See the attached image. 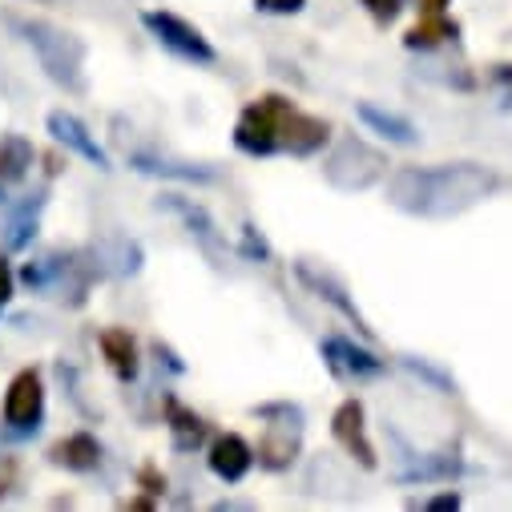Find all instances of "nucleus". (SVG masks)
Masks as SVG:
<instances>
[{"mask_svg": "<svg viewBox=\"0 0 512 512\" xmlns=\"http://www.w3.org/2000/svg\"><path fill=\"white\" fill-rule=\"evenodd\" d=\"M97 343H101V355L109 359V367H113L121 379H134V375H138V347H134V335H130V331L105 327Z\"/></svg>", "mask_w": 512, "mask_h": 512, "instance_id": "f8f14e48", "label": "nucleus"}, {"mask_svg": "<svg viewBox=\"0 0 512 512\" xmlns=\"http://www.w3.org/2000/svg\"><path fill=\"white\" fill-rule=\"evenodd\" d=\"M323 142H327V121L307 117V113H299V109H287V113H283L279 150H291V154H315Z\"/></svg>", "mask_w": 512, "mask_h": 512, "instance_id": "6e6552de", "label": "nucleus"}, {"mask_svg": "<svg viewBox=\"0 0 512 512\" xmlns=\"http://www.w3.org/2000/svg\"><path fill=\"white\" fill-rule=\"evenodd\" d=\"M363 5L375 21H396V13H400V0H363Z\"/></svg>", "mask_w": 512, "mask_h": 512, "instance_id": "412c9836", "label": "nucleus"}, {"mask_svg": "<svg viewBox=\"0 0 512 512\" xmlns=\"http://www.w3.org/2000/svg\"><path fill=\"white\" fill-rule=\"evenodd\" d=\"M9 295H13V271H9L5 259H0V307L9 303Z\"/></svg>", "mask_w": 512, "mask_h": 512, "instance_id": "b1692460", "label": "nucleus"}, {"mask_svg": "<svg viewBox=\"0 0 512 512\" xmlns=\"http://www.w3.org/2000/svg\"><path fill=\"white\" fill-rule=\"evenodd\" d=\"M327 359L335 371H347V375H379L383 371V363L371 351H363L347 339H327Z\"/></svg>", "mask_w": 512, "mask_h": 512, "instance_id": "4468645a", "label": "nucleus"}, {"mask_svg": "<svg viewBox=\"0 0 512 512\" xmlns=\"http://www.w3.org/2000/svg\"><path fill=\"white\" fill-rule=\"evenodd\" d=\"M323 174H327V182L339 186V190H367V186H375L383 174H388V158H383L379 150H371L367 142L347 138V142H339L335 154L327 158Z\"/></svg>", "mask_w": 512, "mask_h": 512, "instance_id": "7ed1b4c3", "label": "nucleus"}, {"mask_svg": "<svg viewBox=\"0 0 512 512\" xmlns=\"http://www.w3.org/2000/svg\"><path fill=\"white\" fill-rule=\"evenodd\" d=\"M49 134L61 142V146H69V150H77L85 162H93L97 170H109V158H105V150L89 138V130L73 117V113H49Z\"/></svg>", "mask_w": 512, "mask_h": 512, "instance_id": "1a4fd4ad", "label": "nucleus"}, {"mask_svg": "<svg viewBox=\"0 0 512 512\" xmlns=\"http://www.w3.org/2000/svg\"><path fill=\"white\" fill-rule=\"evenodd\" d=\"M444 5H448V0H420V9H424V13H440Z\"/></svg>", "mask_w": 512, "mask_h": 512, "instance_id": "393cba45", "label": "nucleus"}, {"mask_svg": "<svg viewBox=\"0 0 512 512\" xmlns=\"http://www.w3.org/2000/svg\"><path fill=\"white\" fill-rule=\"evenodd\" d=\"M291 105L283 97H263L246 105V113L238 117V130H234V142L238 150L246 154H275L279 150V130H283V113Z\"/></svg>", "mask_w": 512, "mask_h": 512, "instance_id": "20e7f679", "label": "nucleus"}, {"mask_svg": "<svg viewBox=\"0 0 512 512\" xmlns=\"http://www.w3.org/2000/svg\"><path fill=\"white\" fill-rule=\"evenodd\" d=\"M331 436H335L363 468H375V448L367 444V432H363V404H359V400L339 404V412L331 416Z\"/></svg>", "mask_w": 512, "mask_h": 512, "instance_id": "0eeeda50", "label": "nucleus"}, {"mask_svg": "<svg viewBox=\"0 0 512 512\" xmlns=\"http://www.w3.org/2000/svg\"><path fill=\"white\" fill-rule=\"evenodd\" d=\"M45 416V388H41V371L37 367H25L13 375L9 392H5V424L29 432L37 428Z\"/></svg>", "mask_w": 512, "mask_h": 512, "instance_id": "39448f33", "label": "nucleus"}, {"mask_svg": "<svg viewBox=\"0 0 512 512\" xmlns=\"http://www.w3.org/2000/svg\"><path fill=\"white\" fill-rule=\"evenodd\" d=\"M254 5H259L263 13H299L307 0H254Z\"/></svg>", "mask_w": 512, "mask_h": 512, "instance_id": "4be33fe9", "label": "nucleus"}, {"mask_svg": "<svg viewBox=\"0 0 512 512\" xmlns=\"http://www.w3.org/2000/svg\"><path fill=\"white\" fill-rule=\"evenodd\" d=\"M460 504V496H440V500H432V508H456Z\"/></svg>", "mask_w": 512, "mask_h": 512, "instance_id": "a878e982", "label": "nucleus"}, {"mask_svg": "<svg viewBox=\"0 0 512 512\" xmlns=\"http://www.w3.org/2000/svg\"><path fill=\"white\" fill-rule=\"evenodd\" d=\"M33 166V146L25 138H0V182H17Z\"/></svg>", "mask_w": 512, "mask_h": 512, "instance_id": "dca6fc26", "label": "nucleus"}, {"mask_svg": "<svg viewBox=\"0 0 512 512\" xmlns=\"http://www.w3.org/2000/svg\"><path fill=\"white\" fill-rule=\"evenodd\" d=\"M17 484V460L13 456H0V496Z\"/></svg>", "mask_w": 512, "mask_h": 512, "instance_id": "5701e85b", "label": "nucleus"}, {"mask_svg": "<svg viewBox=\"0 0 512 512\" xmlns=\"http://www.w3.org/2000/svg\"><path fill=\"white\" fill-rule=\"evenodd\" d=\"M452 37H456V25L452 21H444L440 13H424V21L408 33V45L412 49H432V45H444Z\"/></svg>", "mask_w": 512, "mask_h": 512, "instance_id": "a211bd4d", "label": "nucleus"}, {"mask_svg": "<svg viewBox=\"0 0 512 512\" xmlns=\"http://www.w3.org/2000/svg\"><path fill=\"white\" fill-rule=\"evenodd\" d=\"M13 29L29 41V49L41 57L45 73H49L57 85H65V89H81V85H85V77H81L85 45H81L77 37H69V33H61V29L45 25V21H21V17H13Z\"/></svg>", "mask_w": 512, "mask_h": 512, "instance_id": "f03ea898", "label": "nucleus"}, {"mask_svg": "<svg viewBox=\"0 0 512 512\" xmlns=\"http://www.w3.org/2000/svg\"><path fill=\"white\" fill-rule=\"evenodd\" d=\"M359 117L371 125V130H379L383 138H392V142H400V146H412V142H416L412 121H404V117H396V113H383V109H375V105H359Z\"/></svg>", "mask_w": 512, "mask_h": 512, "instance_id": "2eb2a0df", "label": "nucleus"}, {"mask_svg": "<svg viewBox=\"0 0 512 512\" xmlns=\"http://www.w3.org/2000/svg\"><path fill=\"white\" fill-rule=\"evenodd\" d=\"M170 432H174V448H182V452H190V448H198L206 440V424L194 412H186L182 404H174V400H170Z\"/></svg>", "mask_w": 512, "mask_h": 512, "instance_id": "f3484780", "label": "nucleus"}, {"mask_svg": "<svg viewBox=\"0 0 512 512\" xmlns=\"http://www.w3.org/2000/svg\"><path fill=\"white\" fill-rule=\"evenodd\" d=\"M166 206H170L174 214H182V218H186V226H190L206 246H214V242H218V238H214V222L206 218V210H202V206H190V202H178V198H166Z\"/></svg>", "mask_w": 512, "mask_h": 512, "instance_id": "aec40b11", "label": "nucleus"}, {"mask_svg": "<svg viewBox=\"0 0 512 512\" xmlns=\"http://www.w3.org/2000/svg\"><path fill=\"white\" fill-rule=\"evenodd\" d=\"M134 170H142V174H166V178H186V182H210V178H214L210 170L178 166V162H158V158H146V154L134 158Z\"/></svg>", "mask_w": 512, "mask_h": 512, "instance_id": "6ab92c4d", "label": "nucleus"}, {"mask_svg": "<svg viewBox=\"0 0 512 512\" xmlns=\"http://www.w3.org/2000/svg\"><path fill=\"white\" fill-rule=\"evenodd\" d=\"M250 464H254V452H250V444L242 436H218L214 440V448H210L214 476H222L226 484H234V480H242L250 472Z\"/></svg>", "mask_w": 512, "mask_h": 512, "instance_id": "9d476101", "label": "nucleus"}, {"mask_svg": "<svg viewBox=\"0 0 512 512\" xmlns=\"http://www.w3.org/2000/svg\"><path fill=\"white\" fill-rule=\"evenodd\" d=\"M496 186H500L496 174H488L480 166H468V162H460V166H436V170L404 166L388 182V202L396 210H404V214L448 218V214H460V210L476 206Z\"/></svg>", "mask_w": 512, "mask_h": 512, "instance_id": "f257e3e1", "label": "nucleus"}, {"mask_svg": "<svg viewBox=\"0 0 512 512\" xmlns=\"http://www.w3.org/2000/svg\"><path fill=\"white\" fill-rule=\"evenodd\" d=\"M142 21H146V29H150L166 49H174L178 57H186V61H202V65L214 61V49L206 45V37H202L194 25H186L182 17H174V13H146Z\"/></svg>", "mask_w": 512, "mask_h": 512, "instance_id": "423d86ee", "label": "nucleus"}, {"mask_svg": "<svg viewBox=\"0 0 512 512\" xmlns=\"http://www.w3.org/2000/svg\"><path fill=\"white\" fill-rule=\"evenodd\" d=\"M299 452V424H267L259 440V460L267 468H287Z\"/></svg>", "mask_w": 512, "mask_h": 512, "instance_id": "9b49d317", "label": "nucleus"}, {"mask_svg": "<svg viewBox=\"0 0 512 512\" xmlns=\"http://www.w3.org/2000/svg\"><path fill=\"white\" fill-rule=\"evenodd\" d=\"M97 460H101V448L89 432H77V436H65L61 444H53V464H61V468L89 472V468H97Z\"/></svg>", "mask_w": 512, "mask_h": 512, "instance_id": "ddd939ff", "label": "nucleus"}]
</instances>
